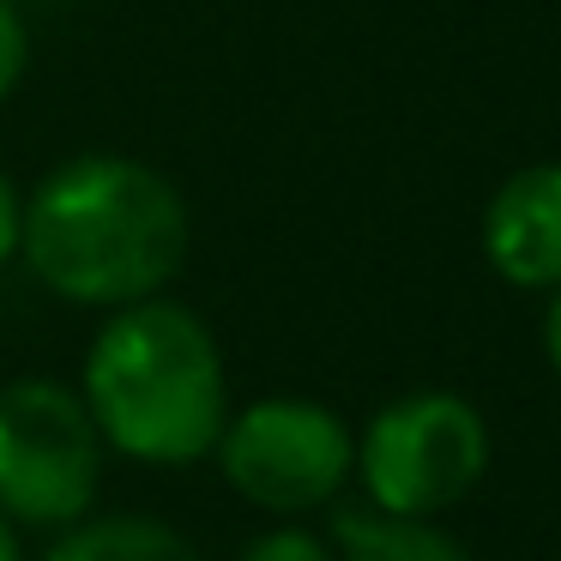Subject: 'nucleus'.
<instances>
[{
	"label": "nucleus",
	"mask_w": 561,
	"mask_h": 561,
	"mask_svg": "<svg viewBox=\"0 0 561 561\" xmlns=\"http://www.w3.org/2000/svg\"><path fill=\"white\" fill-rule=\"evenodd\" d=\"M194 211L182 187L127 151L61 158L25 187L19 260L67 308H127L163 296L187 266Z\"/></svg>",
	"instance_id": "nucleus-1"
},
{
	"label": "nucleus",
	"mask_w": 561,
	"mask_h": 561,
	"mask_svg": "<svg viewBox=\"0 0 561 561\" xmlns=\"http://www.w3.org/2000/svg\"><path fill=\"white\" fill-rule=\"evenodd\" d=\"M73 387L103 447L158 471H187L211 459L230 416V368L218 332L170 290L110 308L91 332Z\"/></svg>",
	"instance_id": "nucleus-2"
},
{
	"label": "nucleus",
	"mask_w": 561,
	"mask_h": 561,
	"mask_svg": "<svg viewBox=\"0 0 561 561\" xmlns=\"http://www.w3.org/2000/svg\"><path fill=\"white\" fill-rule=\"evenodd\" d=\"M495 459L489 416L453 387H411L356 428L351 483L363 501L399 519H440L477 495Z\"/></svg>",
	"instance_id": "nucleus-3"
},
{
	"label": "nucleus",
	"mask_w": 561,
	"mask_h": 561,
	"mask_svg": "<svg viewBox=\"0 0 561 561\" xmlns=\"http://www.w3.org/2000/svg\"><path fill=\"white\" fill-rule=\"evenodd\" d=\"M103 435L73 380L13 375L0 387V513L19 531H67L98 507Z\"/></svg>",
	"instance_id": "nucleus-4"
},
{
	"label": "nucleus",
	"mask_w": 561,
	"mask_h": 561,
	"mask_svg": "<svg viewBox=\"0 0 561 561\" xmlns=\"http://www.w3.org/2000/svg\"><path fill=\"white\" fill-rule=\"evenodd\" d=\"M211 459H218L224 483L236 489V501L272 513V519H308L351 489L356 428L320 399L266 392L224 416Z\"/></svg>",
	"instance_id": "nucleus-5"
},
{
	"label": "nucleus",
	"mask_w": 561,
	"mask_h": 561,
	"mask_svg": "<svg viewBox=\"0 0 561 561\" xmlns=\"http://www.w3.org/2000/svg\"><path fill=\"white\" fill-rule=\"evenodd\" d=\"M483 260L507 290L549 296L561 284V158L525 163L489 194L477 224Z\"/></svg>",
	"instance_id": "nucleus-6"
},
{
	"label": "nucleus",
	"mask_w": 561,
	"mask_h": 561,
	"mask_svg": "<svg viewBox=\"0 0 561 561\" xmlns=\"http://www.w3.org/2000/svg\"><path fill=\"white\" fill-rule=\"evenodd\" d=\"M43 561H211L187 531L151 513H85L79 525L55 531Z\"/></svg>",
	"instance_id": "nucleus-7"
},
{
	"label": "nucleus",
	"mask_w": 561,
	"mask_h": 561,
	"mask_svg": "<svg viewBox=\"0 0 561 561\" xmlns=\"http://www.w3.org/2000/svg\"><path fill=\"white\" fill-rule=\"evenodd\" d=\"M327 537L339 549V561H477L435 519H399V513H380L368 501H351V507L332 501Z\"/></svg>",
	"instance_id": "nucleus-8"
},
{
	"label": "nucleus",
	"mask_w": 561,
	"mask_h": 561,
	"mask_svg": "<svg viewBox=\"0 0 561 561\" xmlns=\"http://www.w3.org/2000/svg\"><path fill=\"white\" fill-rule=\"evenodd\" d=\"M236 561H339V549H332L327 531H314L302 519H272L266 531H254L236 549Z\"/></svg>",
	"instance_id": "nucleus-9"
},
{
	"label": "nucleus",
	"mask_w": 561,
	"mask_h": 561,
	"mask_svg": "<svg viewBox=\"0 0 561 561\" xmlns=\"http://www.w3.org/2000/svg\"><path fill=\"white\" fill-rule=\"evenodd\" d=\"M31 73V19L25 0H0V103L13 98Z\"/></svg>",
	"instance_id": "nucleus-10"
},
{
	"label": "nucleus",
	"mask_w": 561,
	"mask_h": 561,
	"mask_svg": "<svg viewBox=\"0 0 561 561\" xmlns=\"http://www.w3.org/2000/svg\"><path fill=\"white\" fill-rule=\"evenodd\" d=\"M19 218H25V187L0 170V266L19 260Z\"/></svg>",
	"instance_id": "nucleus-11"
},
{
	"label": "nucleus",
	"mask_w": 561,
	"mask_h": 561,
	"mask_svg": "<svg viewBox=\"0 0 561 561\" xmlns=\"http://www.w3.org/2000/svg\"><path fill=\"white\" fill-rule=\"evenodd\" d=\"M543 356H549V368H556V380H561V284L543 296Z\"/></svg>",
	"instance_id": "nucleus-12"
},
{
	"label": "nucleus",
	"mask_w": 561,
	"mask_h": 561,
	"mask_svg": "<svg viewBox=\"0 0 561 561\" xmlns=\"http://www.w3.org/2000/svg\"><path fill=\"white\" fill-rule=\"evenodd\" d=\"M0 561H25V537H19V525L0 513Z\"/></svg>",
	"instance_id": "nucleus-13"
}]
</instances>
